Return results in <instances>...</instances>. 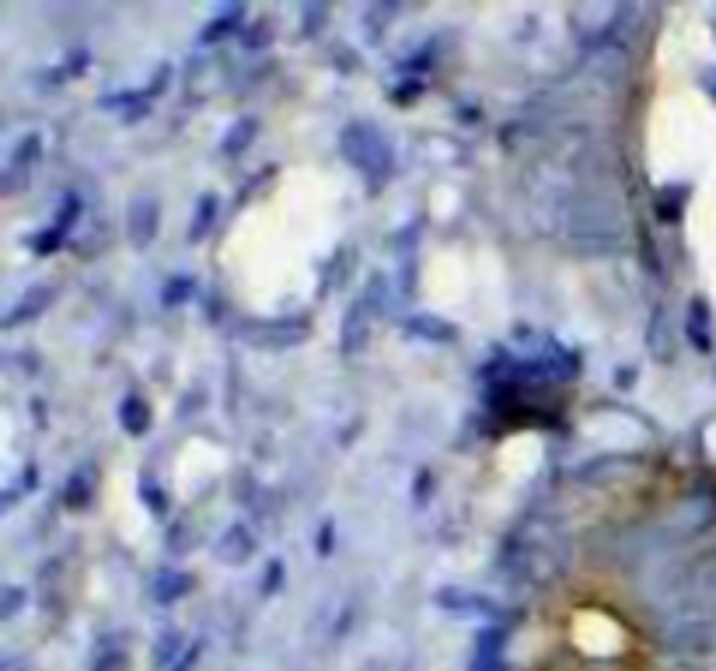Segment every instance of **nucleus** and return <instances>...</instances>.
<instances>
[]
</instances>
